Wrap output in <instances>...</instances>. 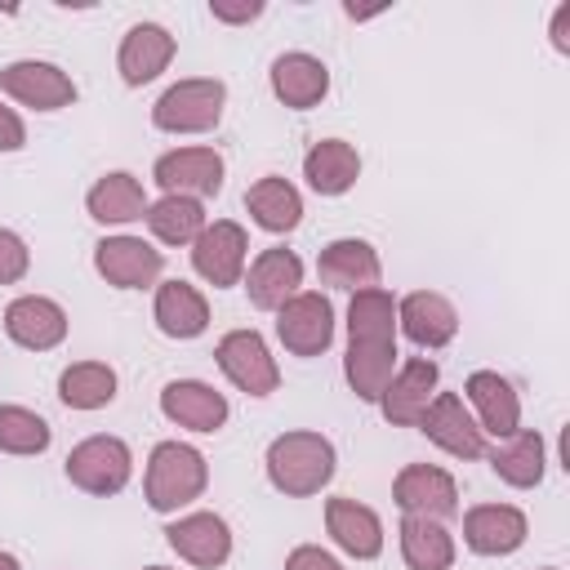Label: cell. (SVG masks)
Listing matches in <instances>:
<instances>
[{"instance_id": "10", "label": "cell", "mask_w": 570, "mask_h": 570, "mask_svg": "<svg viewBox=\"0 0 570 570\" xmlns=\"http://www.w3.org/2000/svg\"><path fill=\"white\" fill-rule=\"evenodd\" d=\"M151 178L165 196H218L223 191V156L214 147H174L165 156H156Z\"/></svg>"}, {"instance_id": "2", "label": "cell", "mask_w": 570, "mask_h": 570, "mask_svg": "<svg viewBox=\"0 0 570 570\" xmlns=\"http://www.w3.org/2000/svg\"><path fill=\"white\" fill-rule=\"evenodd\" d=\"M209 485V463L196 445L187 441H160L147 459V476H142V499L151 512L169 517L187 503H196Z\"/></svg>"}, {"instance_id": "22", "label": "cell", "mask_w": 570, "mask_h": 570, "mask_svg": "<svg viewBox=\"0 0 570 570\" xmlns=\"http://www.w3.org/2000/svg\"><path fill=\"white\" fill-rule=\"evenodd\" d=\"M4 334L27 352H49L67 338V312L45 294H22L4 307Z\"/></svg>"}, {"instance_id": "41", "label": "cell", "mask_w": 570, "mask_h": 570, "mask_svg": "<svg viewBox=\"0 0 570 570\" xmlns=\"http://www.w3.org/2000/svg\"><path fill=\"white\" fill-rule=\"evenodd\" d=\"M0 570H22V566H18V557H13V552H0Z\"/></svg>"}, {"instance_id": "29", "label": "cell", "mask_w": 570, "mask_h": 570, "mask_svg": "<svg viewBox=\"0 0 570 570\" xmlns=\"http://www.w3.org/2000/svg\"><path fill=\"white\" fill-rule=\"evenodd\" d=\"M245 209H249V218H254L263 232L285 236V232H294L298 218H303V196H298V187H294L289 178L267 174V178H258V183L245 191Z\"/></svg>"}, {"instance_id": "5", "label": "cell", "mask_w": 570, "mask_h": 570, "mask_svg": "<svg viewBox=\"0 0 570 570\" xmlns=\"http://www.w3.org/2000/svg\"><path fill=\"white\" fill-rule=\"evenodd\" d=\"M214 361L227 374V383L245 396H272L281 387V365L258 330H227L214 347Z\"/></svg>"}, {"instance_id": "7", "label": "cell", "mask_w": 570, "mask_h": 570, "mask_svg": "<svg viewBox=\"0 0 570 570\" xmlns=\"http://www.w3.org/2000/svg\"><path fill=\"white\" fill-rule=\"evenodd\" d=\"M276 338L294 356H321L334 343V303L316 289H298L276 307Z\"/></svg>"}, {"instance_id": "40", "label": "cell", "mask_w": 570, "mask_h": 570, "mask_svg": "<svg viewBox=\"0 0 570 570\" xmlns=\"http://www.w3.org/2000/svg\"><path fill=\"white\" fill-rule=\"evenodd\" d=\"M548 36H552V49H557V53H570V4H557V9H552Z\"/></svg>"}, {"instance_id": "27", "label": "cell", "mask_w": 570, "mask_h": 570, "mask_svg": "<svg viewBox=\"0 0 570 570\" xmlns=\"http://www.w3.org/2000/svg\"><path fill=\"white\" fill-rule=\"evenodd\" d=\"M147 205H151V200H147L142 183H138L129 169H111V174H102V178L89 187V196H85L89 218L102 223V227L138 223V218L147 214Z\"/></svg>"}, {"instance_id": "18", "label": "cell", "mask_w": 570, "mask_h": 570, "mask_svg": "<svg viewBox=\"0 0 570 570\" xmlns=\"http://www.w3.org/2000/svg\"><path fill=\"white\" fill-rule=\"evenodd\" d=\"M316 276H321V285H330V289L356 294V289H374V285L383 281V263H379V249H374L370 240H361V236H338V240H330V245L316 254Z\"/></svg>"}, {"instance_id": "6", "label": "cell", "mask_w": 570, "mask_h": 570, "mask_svg": "<svg viewBox=\"0 0 570 570\" xmlns=\"http://www.w3.org/2000/svg\"><path fill=\"white\" fill-rule=\"evenodd\" d=\"M245 263H249V236H245V227L232 223V218L205 223V232L191 240V267H196V276H200L205 285H214V289L240 285Z\"/></svg>"}, {"instance_id": "42", "label": "cell", "mask_w": 570, "mask_h": 570, "mask_svg": "<svg viewBox=\"0 0 570 570\" xmlns=\"http://www.w3.org/2000/svg\"><path fill=\"white\" fill-rule=\"evenodd\" d=\"M147 570H174V566H147Z\"/></svg>"}, {"instance_id": "20", "label": "cell", "mask_w": 570, "mask_h": 570, "mask_svg": "<svg viewBox=\"0 0 570 570\" xmlns=\"http://www.w3.org/2000/svg\"><path fill=\"white\" fill-rule=\"evenodd\" d=\"M160 414L187 432H218L232 414L227 396L200 379H174L160 387Z\"/></svg>"}, {"instance_id": "33", "label": "cell", "mask_w": 570, "mask_h": 570, "mask_svg": "<svg viewBox=\"0 0 570 570\" xmlns=\"http://www.w3.org/2000/svg\"><path fill=\"white\" fill-rule=\"evenodd\" d=\"M58 396L67 410H102L116 401V370L107 361H76L58 374Z\"/></svg>"}, {"instance_id": "39", "label": "cell", "mask_w": 570, "mask_h": 570, "mask_svg": "<svg viewBox=\"0 0 570 570\" xmlns=\"http://www.w3.org/2000/svg\"><path fill=\"white\" fill-rule=\"evenodd\" d=\"M27 147V125L13 107L0 102V151H22Z\"/></svg>"}, {"instance_id": "30", "label": "cell", "mask_w": 570, "mask_h": 570, "mask_svg": "<svg viewBox=\"0 0 570 570\" xmlns=\"http://www.w3.org/2000/svg\"><path fill=\"white\" fill-rule=\"evenodd\" d=\"M347 343H396V294L374 285L347 298Z\"/></svg>"}, {"instance_id": "37", "label": "cell", "mask_w": 570, "mask_h": 570, "mask_svg": "<svg viewBox=\"0 0 570 570\" xmlns=\"http://www.w3.org/2000/svg\"><path fill=\"white\" fill-rule=\"evenodd\" d=\"M285 570H343V561L334 552H325L321 543H298L285 557Z\"/></svg>"}, {"instance_id": "13", "label": "cell", "mask_w": 570, "mask_h": 570, "mask_svg": "<svg viewBox=\"0 0 570 570\" xmlns=\"http://www.w3.org/2000/svg\"><path fill=\"white\" fill-rule=\"evenodd\" d=\"M392 503L405 512V517H432V521H445L459 512V485L445 468L436 463H405L392 481Z\"/></svg>"}, {"instance_id": "8", "label": "cell", "mask_w": 570, "mask_h": 570, "mask_svg": "<svg viewBox=\"0 0 570 570\" xmlns=\"http://www.w3.org/2000/svg\"><path fill=\"white\" fill-rule=\"evenodd\" d=\"M0 94L31 107V111H62L76 102V80L45 58H18L0 67Z\"/></svg>"}, {"instance_id": "38", "label": "cell", "mask_w": 570, "mask_h": 570, "mask_svg": "<svg viewBox=\"0 0 570 570\" xmlns=\"http://www.w3.org/2000/svg\"><path fill=\"white\" fill-rule=\"evenodd\" d=\"M209 13L214 22H227V27H245L263 13V0H240V4H227V0H209Z\"/></svg>"}, {"instance_id": "1", "label": "cell", "mask_w": 570, "mask_h": 570, "mask_svg": "<svg viewBox=\"0 0 570 570\" xmlns=\"http://www.w3.org/2000/svg\"><path fill=\"white\" fill-rule=\"evenodd\" d=\"M267 481L285 494V499H307V494H321L330 481H334V468H338V454H334V441L321 436V432H281L272 445H267Z\"/></svg>"}, {"instance_id": "35", "label": "cell", "mask_w": 570, "mask_h": 570, "mask_svg": "<svg viewBox=\"0 0 570 570\" xmlns=\"http://www.w3.org/2000/svg\"><path fill=\"white\" fill-rule=\"evenodd\" d=\"M53 428L27 405H0V450L4 454H45Z\"/></svg>"}, {"instance_id": "21", "label": "cell", "mask_w": 570, "mask_h": 570, "mask_svg": "<svg viewBox=\"0 0 570 570\" xmlns=\"http://www.w3.org/2000/svg\"><path fill=\"white\" fill-rule=\"evenodd\" d=\"M240 281H245V294H249V303L258 312H276L281 303H289L298 294V285H303V258L294 249H285V245H272V249H263L249 263V272Z\"/></svg>"}, {"instance_id": "4", "label": "cell", "mask_w": 570, "mask_h": 570, "mask_svg": "<svg viewBox=\"0 0 570 570\" xmlns=\"http://www.w3.org/2000/svg\"><path fill=\"white\" fill-rule=\"evenodd\" d=\"M62 468H67V481L76 490H85L94 499H111L134 476V450L120 436L98 432V436H85L80 445H71V454H67Z\"/></svg>"}, {"instance_id": "34", "label": "cell", "mask_w": 570, "mask_h": 570, "mask_svg": "<svg viewBox=\"0 0 570 570\" xmlns=\"http://www.w3.org/2000/svg\"><path fill=\"white\" fill-rule=\"evenodd\" d=\"M142 223L151 227L160 245H191L205 232V205L191 196H160L147 205Z\"/></svg>"}, {"instance_id": "23", "label": "cell", "mask_w": 570, "mask_h": 570, "mask_svg": "<svg viewBox=\"0 0 570 570\" xmlns=\"http://www.w3.org/2000/svg\"><path fill=\"white\" fill-rule=\"evenodd\" d=\"M325 530L356 561H374L383 552V521H379V512L356 503V499H347V494H334L325 503Z\"/></svg>"}, {"instance_id": "26", "label": "cell", "mask_w": 570, "mask_h": 570, "mask_svg": "<svg viewBox=\"0 0 570 570\" xmlns=\"http://www.w3.org/2000/svg\"><path fill=\"white\" fill-rule=\"evenodd\" d=\"M303 178L316 196H343L361 178V151L343 138H321L303 156Z\"/></svg>"}, {"instance_id": "43", "label": "cell", "mask_w": 570, "mask_h": 570, "mask_svg": "<svg viewBox=\"0 0 570 570\" xmlns=\"http://www.w3.org/2000/svg\"><path fill=\"white\" fill-rule=\"evenodd\" d=\"M543 570H557V566H543Z\"/></svg>"}, {"instance_id": "17", "label": "cell", "mask_w": 570, "mask_h": 570, "mask_svg": "<svg viewBox=\"0 0 570 570\" xmlns=\"http://www.w3.org/2000/svg\"><path fill=\"white\" fill-rule=\"evenodd\" d=\"M530 534V521L512 503H476L463 512V543L476 557H512Z\"/></svg>"}, {"instance_id": "9", "label": "cell", "mask_w": 570, "mask_h": 570, "mask_svg": "<svg viewBox=\"0 0 570 570\" xmlns=\"http://www.w3.org/2000/svg\"><path fill=\"white\" fill-rule=\"evenodd\" d=\"M419 432L432 441V445H441L445 454H454V459H485V450H490V436L476 428V419H472V410L463 405V396L459 392H436L432 396V405L423 410V419H419Z\"/></svg>"}, {"instance_id": "25", "label": "cell", "mask_w": 570, "mask_h": 570, "mask_svg": "<svg viewBox=\"0 0 570 570\" xmlns=\"http://www.w3.org/2000/svg\"><path fill=\"white\" fill-rule=\"evenodd\" d=\"M151 316H156V330L165 338H200L209 330V303L196 285L187 281H160L156 285V303H151Z\"/></svg>"}, {"instance_id": "31", "label": "cell", "mask_w": 570, "mask_h": 570, "mask_svg": "<svg viewBox=\"0 0 570 570\" xmlns=\"http://www.w3.org/2000/svg\"><path fill=\"white\" fill-rule=\"evenodd\" d=\"M396 343H347L343 379L356 392V401H379L387 379L396 374Z\"/></svg>"}, {"instance_id": "11", "label": "cell", "mask_w": 570, "mask_h": 570, "mask_svg": "<svg viewBox=\"0 0 570 570\" xmlns=\"http://www.w3.org/2000/svg\"><path fill=\"white\" fill-rule=\"evenodd\" d=\"M94 267L116 289H151V285H160L165 254L156 245H147L142 236H102L94 245Z\"/></svg>"}, {"instance_id": "14", "label": "cell", "mask_w": 570, "mask_h": 570, "mask_svg": "<svg viewBox=\"0 0 570 570\" xmlns=\"http://www.w3.org/2000/svg\"><path fill=\"white\" fill-rule=\"evenodd\" d=\"M463 405L472 410L476 428H481L485 436H494V441H503V436H512V432L521 428V396H517V387H512L499 370H476V374H468V383H463Z\"/></svg>"}, {"instance_id": "19", "label": "cell", "mask_w": 570, "mask_h": 570, "mask_svg": "<svg viewBox=\"0 0 570 570\" xmlns=\"http://www.w3.org/2000/svg\"><path fill=\"white\" fill-rule=\"evenodd\" d=\"M174 49H178V40L160 22H134L116 49V71L129 89H142L174 62Z\"/></svg>"}, {"instance_id": "15", "label": "cell", "mask_w": 570, "mask_h": 570, "mask_svg": "<svg viewBox=\"0 0 570 570\" xmlns=\"http://www.w3.org/2000/svg\"><path fill=\"white\" fill-rule=\"evenodd\" d=\"M165 543L196 570H218L232 557V525L218 512H187L165 525Z\"/></svg>"}, {"instance_id": "12", "label": "cell", "mask_w": 570, "mask_h": 570, "mask_svg": "<svg viewBox=\"0 0 570 570\" xmlns=\"http://www.w3.org/2000/svg\"><path fill=\"white\" fill-rule=\"evenodd\" d=\"M436 392H441V370H436V361L410 356V361L396 365V374L387 379V387H383V396H379L374 405L383 410V419H387L392 428H419V419H423V410L432 405Z\"/></svg>"}, {"instance_id": "28", "label": "cell", "mask_w": 570, "mask_h": 570, "mask_svg": "<svg viewBox=\"0 0 570 570\" xmlns=\"http://www.w3.org/2000/svg\"><path fill=\"white\" fill-rule=\"evenodd\" d=\"M485 459H490L494 476L503 485H512V490H534L543 481V472H548V445H543L539 432H525V428H517L494 450H485Z\"/></svg>"}, {"instance_id": "36", "label": "cell", "mask_w": 570, "mask_h": 570, "mask_svg": "<svg viewBox=\"0 0 570 570\" xmlns=\"http://www.w3.org/2000/svg\"><path fill=\"white\" fill-rule=\"evenodd\" d=\"M27 267H31L27 240H22L18 232L0 227V285H18V281L27 276Z\"/></svg>"}, {"instance_id": "16", "label": "cell", "mask_w": 570, "mask_h": 570, "mask_svg": "<svg viewBox=\"0 0 570 570\" xmlns=\"http://www.w3.org/2000/svg\"><path fill=\"white\" fill-rule=\"evenodd\" d=\"M396 330H401L414 347L436 352V347H445V343L459 334V312H454V303H450L445 294H436V289H414V294L396 298Z\"/></svg>"}, {"instance_id": "24", "label": "cell", "mask_w": 570, "mask_h": 570, "mask_svg": "<svg viewBox=\"0 0 570 570\" xmlns=\"http://www.w3.org/2000/svg\"><path fill=\"white\" fill-rule=\"evenodd\" d=\"M267 80H272V94H276L285 107H294V111H307V107H316V102L330 94V67H325L321 58L303 53V49L281 53V58L272 62Z\"/></svg>"}, {"instance_id": "32", "label": "cell", "mask_w": 570, "mask_h": 570, "mask_svg": "<svg viewBox=\"0 0 570 570\" xmlns=\"http://www.w3.org/2000/svg\"><path fill=\"white\" fill-rule=\"evenodd\" d=\"M401 557L410 570H450L454 566V534L432 517H401Z\"/></svg>"}, {"instance_id": "3", "label": "cell", "mask_w": 570, "mask_h": 570, "mask_svg": "<svg viewBox=\"0 0 570 570\" xmlns=\"http://www.w3.org/2000/svg\"><path fill=\"white\" fill-rule=\"evenodd\" d=\"M223 102H227V85L214 76H191L169 85L156 107H151V125L160 134H209L223 120Z\"/></svg>"}]
</instances>
